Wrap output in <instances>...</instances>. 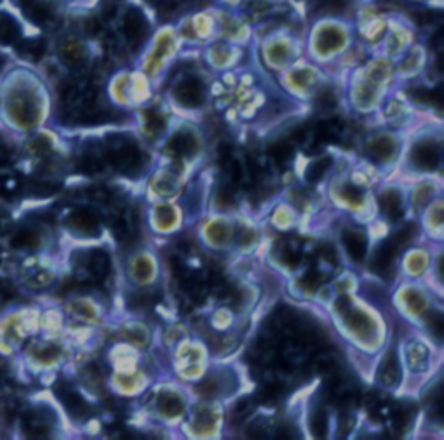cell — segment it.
<instances>
[{
	"instance_id": "31",
	"label": "cell",
	"mask_w": 444,
	"mask_h": 440,
	"mask_svg": "<svg viewBox=\"0 0 444 440\" xmlns=\"http://www.w3.org/2000/svg\"><path fill=\"white\" fill-rule=\"evenodd\" d=\"M148 274H149V264H148V262L141 260V262H137V264H135V276H137L139 279L144 281L146 277H148Z\"/></svg>"
},
{
	"instance_id": "21",
	"label": "cell",
	"mask_w": 444,
	"mask_h": 440,
	"mask_svg": "<svg viewBox=\"0 0 444 440\" xmlns=\"http://www.w3.org/2000/svg\"><path fill=\"white\" fill-rule=\"evenodd\" d=\"M269 154L278 161V163L285 165L293 158V149L292 146L287 144V142H278V144H274L273 148H271Z\"/></svg>"
},
{
	"instance_id": "32",
	"label": "cell",
	"mask_w": 444,
	"mask_h": 440,
	"mask_svg": "<svg viewBox=\"0 0 444 440\" xmlns=\"http://www.w3.org/2000/svg\"><path fill=\"white\" fill-rule=\"evenodd\" d=\"M242 232H243L242 236L238 234V243H247L248 244V243H252L255 239L254 238V232H250V231H248V229H243Z\"/></svg>"
},
{
	"instance_id": "5",
	"label": "cell",
	"mask_w": 444,
	"mask_h": 440,
	"mask_svg": "<svg viewBox=\"0 0 444 440\" xmlns=\"http://www.w3.org/2000/svg\"><path fill=\"white\" fill-rule=\"evenodd\" d=\"M148 33V23L139 11H129L123 20V35L129 40L130 45H141Z\"/></svg>"
},
{
	"instance_id": "25",
	"label": "cell",
	"mask_w": 444,
	"mask_h": 440,
	"mask_svg": "<svg viewBox=\"0 0 444 440\" xmlns=\"http://www.w3.org/2000/svg\"><path fill=\"white\" fill-rule=\"evenodd\" d=\"M342 196L347 199L351 205H359L363 203V191L354 184H345L344 189H342Z\"/></svg>"
},
{
	"instance_id": "22",
	"label": "cell",
	"mask_w": 444,
	"mask_h": 440,
	"mask_svg": "<svg viewBox=\"0 0 444 440\" xmlns=\"http://www.w3.org/2000/svg\"><path fill=\"white\" fill-rule=\"evenodd\" d=\"M155 303V296L152 295V291H141L135 293L132 298L129 300V306L132 308H139V310H144V308H149Z\"/></svg>"
},
{
	"instance_id": "10",
	"label": "cell",
	"mask_w": 444,
	"mask_h": 440,
	"mask_svg": "<svg viewBox=\"0 0 444 440\" xmlns=\"http://www.w3.org/2000/svg\"><path fill=\"white\" fill-rule=\"evenodd\" d=\"M380 208L390 220H400L402 217V198L396 189H389L380 196Z\"/></svg>"
},
{
	"instance_id": "29",
	"label": "cell",
	"mask_w": 444,
	"mask_h": 440,
	"mask_svg": "<svg viewBox=\"0 0 444 440\" xmlns=\"http://www.w3.org/2000/svg\"><path fill=\"white\" fill-rule=\"evenodd\" d=\"M158 220H160L161 225H171L174 222V212L168 206H164V208L158 210Z\"/></svg>"
},
{
	"instance_id": "11",
	"label": "cell",
	"mask_w": 444,
	"mask_h": 440,
	"mask_svg": "<svg viewBox=\"0 0 444 440\" xmlns=\"http://www.w3.org/2000/svg\"><path fill=\"white\" fill-rule=\"evenodd\" d=\"M396 244L393 241H383L378 246V250L375 251L374 257V269H377L380 274H386V270L393 265L394 255H396Z\"/></svg>"
},
{
	"instance_id": "1",
	"label": "cell",
	"mask_w": 444,
	"mask_h": 440,
	"mask_svg": "<svg viewBox=\"0 0 444 440\" xmlns=\"http://www.w3.org/2000/svg\"><path fill=\"white\" fill-rule=\"evenodd\" d=\"M108 160L122 174L135 175L144 168L146 156L132 141H122L108 153Z\"/></svg>"
},
{
	"instance_id": "24",
	"label": "cell",
	"mask_w": 444,
	"mask_h": 440,
	"mask_svg": "<svg viewBox=\"0 0 444 440\" xmlns=\"http://www.w3.org/2000/svg\"><path fill=\"white\" fill-rule=\"evenodd\" d=\"M428 331H431L432 337L436 338L438 341L443 340V318H441V312H432L428 315V321H427Z\"/></svg>"
},
{
	"instance_id": "13",
	"label": "cell",
	"mask_w": 444,
	"mask_h": 440,
	"mask_svg": "<svg viewBox=\"0 0 444 440\" xmlns=\"http://www.w3.org/2000/svg\"><path fill=\"white\" fill-rule=\"evenodd\" d=\"M20 39V26L9 14L0 13V44L9 45Z\"/></svg>"
},
{
	"instance_id": "7",
	"label": "cell",
	"mask_w": 444,
	"mask_h": 440,
	"mask_svg": "<svg viewBox=\"0 0 444 440\" xmlns=\"http://www.w3.org/2000/svg\"><path fill=\"white\" fill-rule=\"evenodd\" d=\"M70 225L75 231L80 232V234L94 236L99 232V219L90 210H78V212H75L70 219Z\"/></svg>"
},
{
	"instance_id": "6",
	"label": "cell",
	"mask_w": 444,
	"mask_h": 440,
	"mask_svg": "<svg viewBox=\"0 0 444 440\" xmlns=\"http://www.w3.org/2000/svg\"><path fill=\"white\" fill-rule=\"evenodd\" d=\"M168 149L174 153V156L180 158H190L198 151V141L193 134L187 132V130H180L172 137Z\"/></svg>"
},
{
	"instance_id": "16",
	"label": "cell",
	"mask_w": 444,
	"mask_h": 440,
	"mask_svg": "<svg viewBox=\"0 0 444 440\" xmlns=\"http://www.w3.org/2000/svg\"><path fill=\"white\" fill-rule=\"evenodd\" d=\"M61 401L63 404L66 406L68 411L71 413V415L75 416H85V413H87V404H85L84 401H82V397L78 396L75 390L71 389H65L61 392Z\"/></svg>"
},
{
	"instance_id": "23",
	"label": "cell",
	"mask_w": 444,
	"mask_h": 440,
	"mask_svg": "<svg viewBox=\"0 0 444 440\" xmlns=\"http://www.w3.org/2000/svg\"><path fill=\"white\" fill-rule=\"evenodd\" d=\"M146 127H148L149 134L156 137V135H160L161 132H164L165 122L156 111H148V115H146Z\"/></svg>"
},
{
	"instance_id": "18",
	"label": "cell",
	"mask_w": 444,
	"mask_h": 440,
	"mask_svg": "<svg viewBox=\"0 0 444 440\" xmlns=\"http://www.w3.org/2000/svg\"><path fill=\"white\" fill-rule=\"evenodd\" d=\"M408 360L412 370L422 371L427 367V348L420 344H409Z\"/></svg>"
},
{
	"instance_id": "9",
	"label": "cell",
	"mask_w": 444,
	"mask_h": 440,
	"mask_svg": "<svg viewBox=\"0 0 444 440\" xmlns=\"http://www.w3.org/2000/svg\"><path fill=\"white\" fill-rule=\"evenodd\" d=\"M394 153H396V144L393 139L386 137V135H378L368 144V154L378 161L393 160Z\"/></svg>"
},
{
	"instance_id": "14",
	"label": "cell",
	"mask_w": 444,
	"mask_h": 440,
	"mask_svg": "<svg viewBox=\"0 0 444 440\" xmlns=\"http://www.w3.org/2000/svg\"><path fill=\"white\" fill-rule=\"evenodd\" d=\"M345 315V322H349V326H351L352 329L356 331L357 334H363V337H366V334L371 333V322L370 319L364 318L361 312L354 310V308H347V310L344 312Z\"/></svg>"
},
{
	"instance_id": "27",
	"label": "cell",
	"mask_w": 444,
	"mask_h": 440,
	"mask_svg": "<svg viewBox=\"0 0 444 440\" xmlns=\"http://www.w3.org/2000/svg\"><path fill=\"white\" fill-rule=\"evenodd\" d=\"M338 42H340V39H338V35L335 32H332V30H330V32H326V33H323L321 35V39H319V44H321V49H335L338 45Z\"/></svg>"
},
{
	"instance_id": "26",
	"label": "cell",
	"mask_w": 444,
	"mask_h": 440,
	"mask_svg": "<svg viewBox=\"0 0 444 440\" xmlns=\"http://www.w3.org/2000/svg\"><path fill=\"white\" fill-rule=\"evenodd\" d=\"M63 56H65V59L68 63H71V65H77V63L82 61V49L78 47V45L75 42H70L66 45Z\"/></svg>"
},
{
	"instance_id": "12",
	"label": "cell",
	"mask_w": 444,
	"mask_h": 440,
	"mask_svg": "<svg viewBox=\"0 0 444 440\" xmlns=\"http://www.w3.org/2000/svg\"><path fill=\"white\" fill-rule=\"evenodd\" d=\"M87 270L96 279H103L110 270V258L104 251L94 250L87 258Z\"/></svg>"
},
{
	"instance_id": "30",
	"label": "cell",
	"mask_w": 444,
	"mask_h": 440,
	"mask_svg": "<svg viewBox=\"0 0 444 440\" xmlns=\"http://www.w3.org/2000/svg\"><path fill=\"white\" fill-rule=\"evenodd\" d=\"M250 411H252V402L245 398V401L238 402V404L235 406V409H233V415L238 416V418H242V416H247Z\"/></svg>"
},
{
	"instance_id": "20",
	"label": "cell",
	"mask_w": 444,
	"mask_h": 440,
	"mask_svg": "<svg viewBox=\"0 0 444 440\" xmlns=\"http://www.w3.org/2000/svg\"><path fill=\"white\" fill-rule=\"evenodd\" d=\"M311 432L316 437H325L326 432H328V418H326L321 408L316 409L311 415Z\"/></svg>"
},
{
	"instance_id": "15",
	"label": "cell",
	"mask_w": 444,
	"mask_h": 440,
	"mask_svg": "<svg viewBox=\"0 0 444 440\" xmlns=\"http://www.w3.org/2000/svg\"><path fill=\"white\" fill-rule=\"evenodd\" d=\"M330 167H332V158L330 156H321L318 158V160H314L312 163L307 167L306 170V180L311 184H316L319 182V180L325 177L326 172L330 170Z\"/></svg>"
},
{
	"instance_id": "28",
	"label": "cell",
	"mask_w": 444,
	"mask_h": 440,
	"mask_svg": "<svg viewBox=\"0 0 444 440\" xmlns=\"http://www.w3.org/2000/svg\"><path fill=\"white\" fill-rule=\"evenodd\" d=\"M337 99H335V94L332 90H323L318 96V104L319 108H325V110H330V108L335 106Z\"/></svg>"
},
{
	"instance_id": "17",
	"label": "cell",
	"mask_w": 444,
	"mask_h": 440,
	"mask_svg": "<svg viewBox=\"0 0 444 440\" xmlns=\"http://www.w3.org/2000/svg\"><path fill=\"white\" fill-rule=\"evenodd\" d=\"M25 13L37 23H44L51 18V9L44 0H25Z\"/></svg>"
},
{
	"instance_id": "19",
	"label": "cell",
	"mask_w": 444,
	"mask_h": 440,
	"mask_svg": "<svg viewBox=\"0 0 444 440\" xmlns=\"http://www.w3.org/2000/svg\"><path fill=\"white\" fill-rule=\"evenodd\" d=\"M160 409L164 415L167 416H175L183 411V401L175 394H164L160 397Z\"/></svg>"
},
{
	"instance_id": "2",
	"label": "cell",
	"mask_w": 444,
	"mask_h": 440,
	"mask_svg": "<svg viewBox=\"0 0 444 440\" xmlns=\"http://www.w3.org/2000/svg\"><path fill=\"white\" fill-rule=\"evenodd\" d=\"M412 161L419 170H436L441 163V151L434 142H420L413 148Z\"/></svg>"
},
{
	"instance_id": "3",
	"label": "cell",
	"mask_w": 444,
	"mask_h": 440,
	"mask_svg": "<svg viewBox=\"0 0 444 440\" xmlns=\"http://www.w3.org/2000/svg\"><path fill=\"white\" fill-rule=\"evenodd\" d=\"M342 241H344L345 250H347L349 257L352 258V262L361 264V262L364 260V257H366V250H368L366 234H364L361 229L349 227V229H345L344 234H342Z\"/></svg>"
},
{
	"instance_id": "8",
	"label": "cell",
	"mask_w": 444,
	"mask_h": 440,
	"mask_svg": "<svg viewBox=\"0 0 444 440\" xmlns=\"http://www.w3.org/2000/svg\"><path fill=\"white\" fill-rule=\"evenodd\" d=\"M380 382L386 386H394L400 382V360H397L396 351H389L380 366Z\"/></svg>"
},
{
	"instance_id": "4",
	"label": "cell",
	"mask_w": 444,
	"mask_h": 440,
	"mask_svg": "<svg viewBox=\"0 0 444 440\" xmlns=\"http://www.w3.org/2000/svg\"><path fill=\"white\" fill-rule=\"evenodd\" d=\"M175 97L183 106L186 108H198L203 104V97H205V89L197 78H186L178 85L175 89Z\"/></svg>"
}]
</instances>
